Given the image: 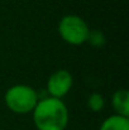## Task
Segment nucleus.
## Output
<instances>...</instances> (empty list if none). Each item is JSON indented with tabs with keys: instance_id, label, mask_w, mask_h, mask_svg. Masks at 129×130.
Returning a JSON list of instances; mask_svg holds the SVG:
<instances>
[{
	"instance_id": "obj_8",
	"label": "nucleus",
	"mask_w": 129,
	"mask_h": 130,
	"mask_svg": "<svg viewBox=\"0 0 129 130\" xmlns=\"http://www.w3.org/2000/svg\"><path fill=\"white\" fill-rule=\"evenodd\" d=\"M86 43H89L94 48H101L106 43V36L104 34L103 30H97V29L91 30L90 29L87 39H86Z\"/></svg>"
},
{
	"instance_id": "obj_3",
	"label": "nucleus",
	"mask_w": 129,
	"mask_h": 130,
	"mask_svg": "<svg viewBox=\"0 0 129 130\" xmlns=\"http://www.w3.org/2000/svg\"><path fill=\"white\" fill-rule=\"evenodd\" d=\"M61 39L70 45H82L86 43L90 28L86 20L77 14L63 15L57 25Z\"/></svg>"
},
{
	"instance_id": "obj_5",
	"label": "nucleus",
	"mask_w": 129,
	"mask_h": 130,
	"mask_svg": "<svg viewBox=\"0 0 129 130\" xmlns=\"http://www.w3.org/2000/svg\"><path fill=\"white\" fill-rule=\"evenodd\" d=\"M111 107L114 114L129 118V91L127 88H119L113 93Z\"/></svg>"
},
{
	"instance_id": "obj_6",
	"label": "nucleus",
	"mask_w": 129,
	"mask_h": 130,
	"mask_svg": "<svg viewBox=\"0 0 129 130\" xmlns=\"http://www.w3.org/2000/svg\"><path fill=\"white\" fill-rule=\"evenodd\" d=\"M99 130H129V118L113 114L101 121Z\"/></svg>"
},
{
	"instance_id": "obj_7",
	"label": "nucleus",
	"mask_w": 129,
	"mask_h": 130,
	"mask_svg": "<svg viewBox=\"0 0 129 130\" xmlns=\"http://www.w3.org/2000/svg\"><path fill=\"white\" fill-rule=\"evenodd\" d=\"M86 105L89 107V110H91L92 112H99L104 109L105 106V99L101 93L99 92H92L86 101Z\"/></svg>"
},
{
	"instance_id": "obj_1",
	"label": "nucleus",
	"mask_w": 129,
	"mask_h": 130,
	"mask_svg": "<svg viewBox=\"0 0 129 130\" xmlns=\"http://www.w3.org/2000/svg\"><path fill=\"white\" fill-rule=\"evenodd\" d=\"M32 120L37 130H66L70 121L68 107L62 99L46 96L33 109Z\"/></svg>"
},
{
	"instance_id": "obj_4",
	"label": "nucleus",
	"mask_w": 129,
	"mask_h": 130,
	"mask_svg": "<svg viewBox=\"0 0 129 130\" xmlns=\"http://www.w3.org/2000/svg\"><path fill=\"white\" fill-rule=\"evenodd\" d=\"M74 86V76L68 70L60 68L52 72L46 82L48 96L56 99H63L67 96Z\"/></svg>"
},
{
	"instance_id": "obj_2",
	"label": "nucleus",
	"mask_w": 129,
	"mask_h": 130,
	"mask_svg": "<svg viewBox=\"0 0 129 130\" xmlns=\"http://www.w3.org/2000/svg\"><path fill=\"white\" fill-rule=\"evenodd\" d=\"M39 100L38 92L29 85L17 84L10 86L4 93L5 106L17 115L32 114Z\"/></svg>"
}]
</instances>
